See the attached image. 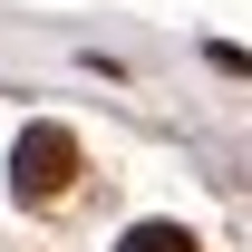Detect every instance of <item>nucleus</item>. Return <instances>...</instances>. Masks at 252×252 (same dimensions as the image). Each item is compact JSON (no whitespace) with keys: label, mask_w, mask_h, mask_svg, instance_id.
I'll return each instance as SVG.
<instances>
[{"label":"nucleus","mask_w":252,"mask_h":252,"mask_svg":"<svg viewBox=\"0 0 252 252\" xmlns=\"http://www.w3.org/2000/svg\"><path fill=\"white\" fill-rule=\"evenodd\" d=\"M117 252H194V233H185V223H136Z\"/></svg>","instance_id":"2"},{"label":"nucleus","mask_w":252,"mask_h":252,"mask_svg":"<svg viewBox=\"0 0 252 252\" xmlns=\"http://www.w3.org/2000/svg\"><path fill=\"white\" fill-rule=\"evenodd\" d=\"M78 185V136L68 126H20V146H10V194L20 204H59Z\"/></svg>","instance_id":"1"}]
</instances>
